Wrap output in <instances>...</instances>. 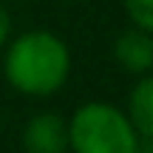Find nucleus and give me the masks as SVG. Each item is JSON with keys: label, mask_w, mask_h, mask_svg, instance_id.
Here are the masks:
<instances>
[{"label": "nucleus", "mask_w": 153, "mask_h": 153, "mask_svg": "<svg viewBox=\"0 0 153 153\" xmlns=\"http://www.w3.org/2000/svg\"><path fill=\"white\" fill-rule=\"evenodd\" d=\"M23 153H68V119L54 111L28 116L20 133Z\"/></svg>", "instance_id": "3"}, {"label": "nucleus", "mask_w": 153, "mask_h": 153, "mask_svg": "<svg viewBox=\"0 0 153 153\" xmlns=\"http://www.w3.org/2000/svg\"><path fill=\"white\" fill-rule=\"evenodd\" d=\"M111 54H114V62L122 71H128L133 76L153 74V34L131 26L122 34H116Z\"/></svg>", "instance_id": "4"}, {"label": "nucleus", "mask_w": 153, "mask_h": 153, "mask_svg": "<svg viewBox=\"0 0 153 153\" xmlns=\"http://www.w3.org/2000/svg\"><path fill=\"white\" fill-rule=\"evenodd\" d=\"M125 114L139 139H153V74L136 76L131 94H128Z\"/></svg>", "instance_id": "5"}, {"label": "nucleus", "mask_w": 153, "mask_h": 153, "mask_svg": "<svg viewBox=\"0 0 153 153\" xmlns=\"http://www.w3.org/2000/svg\"><path fill=\"white\" fill-rule=\"evenodd\" d=\"M139 136L125 108L91 99L68 116V153H136Z\"/></svg>", "instance_id": "2"}, {"label": "nucleus", "mask_w": 153, "mask_h": 153, "mask_svg": "<svg viewBox=\"0 0 153 153\" xmlns=\"http://www.w3.org/2000/svg\"><path fill=\"white\" fill-rule=\"evenodd\" d=\"M136 153H153V139H139Z\"/></svg>", "instance_id": "8"}, {"label": "nucleus", "mask_w": 153, "mask_h": 153, "mask_svg": "<svg viewBox=\"0 0 153 153\" xmlns=\"http://www.w3.org/2000/svg\"><path fill=\"white\" fill-rule=\"evenodd\" d=\"M131 26L153 34V0H122Z\"/></svg>", "instance_id": "6"}, {"label": "nucleus", "mask_w": 153, "mask_h": 153, "mask_svg": "<svg viewBox=\"0 0 153 153\" xmlns=\"http://www.w3.org/2000/svg\"><path fill=\"white\" fill-rule=\"evenodd\" d=\"M3 76L23 97H54L71 76V48L48 28H31L17 37L11 34L3 48Z\"/></svg>", "instance_id": "1"}, {"label": "nucleus", "mask_w": 153, "mask_h": 153, "mask_svg": "<svg viewBox=\"0 0 153 153\" xmlns=\"http://www.w3.org/2000/svg\"><path fill=\"white\" fill-rule=\"evenodd\" d=\"M9 40H11V14H9V9L0 6V51L6 48Z\"/></svg>", "instance_id": "7"}]
</instances>
